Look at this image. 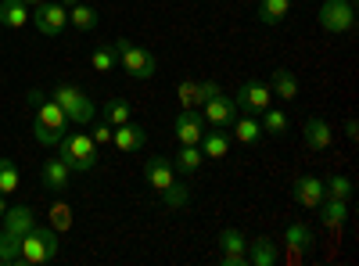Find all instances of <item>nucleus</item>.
<instances>
[{
    "label": "nucleus",
    "mask_w": 359,
    "mask_h": 266,
    "mask_svg": "<svg viewBox=\"0 0 359 266\" xmlns=\"http://www.w3.org/2000/svg\"><path fill=\"white\" fill-rule=\"evenodd\" d=\"M33 227H36V213L29 209V205H15V209H8L0 216V230L11 234V238H25Z\"/></svg>",
    "instance_id": "16"
},
{
    "label": "nucleus",
    "mask_w": 359,
    "mask_h": 266,
    "mask_svg": "<svg viewBox=\"0 0 359 266\" xmlns=\"http://www.w3.org/2000/svg\"><path fill=\"white\" fill-rule=\"evenodd\" d=\"M22 187V176H18V166L11 159L0 155V194H15Z\"/></svg>",
    "instance_id": "32"
},
{
    "label": "nucleus",
    "mask_w": 359,
    "mask_h": 266,
    "mask_svg": "<svg viewBox=\"0 0 359 266\" xmlns=\"http://www.w3.org/2000/svg\"><path fill=\"white\" fill-rule=\"evenodd\" d=\"M201 119H205V126H212V130H226V126L237 119V105H233V98H226V94L208 98Z\"/></svg>",
    "instance_id": "12"
},
{
    "label": "nucleus",
    "mask_w": 359,
    "mask_h": 266,
    "mask_svg": "<svg viewBox=\"0 0 359 266\" xmlns=\"http://www.w3.org/2000/svg\"><path fill=\"white\" fill-rule=\"evenodd\" d=\"M18 241H22V238H11V234H4V230H0V262H4V266H15Z\"/></svg>",
    "instance_id": "36"
},
{
    "label": "nucleus",
    "mask_w": 359,
    "mask_h": 266,
    "mask_svg": "<svg viewBox=\"0 0 359 266\" xmlns=\"http://www.w3.org/2000/svg\"><path fill=\"white\" fill-rule=\"evenodd\" d=\"M291 194L302 209L316 213V205L323 201V180H316V176H298V180L291 184Z\"/></svg>",
    "instance_id": "19"
},
{
    "label": "nucleus",
    "mask_w": 359,
    "mask_h": 266,
    "mask_svg": "<svg viewBox=\"0 0 359 266\" xmlns=\"http://www.w3.org/2000/svg\"><path fill=\"white\" fill-rule=\"evenodd\" d=\"M345 137H348V140H355V137H359V123H355V119H348V123H345Z\"/></svg>",
    "instance_id": "38"
},
{
    "label": "nucleus",
    "mask_w": 359,
    "mask_h": 266,
    "mask_svg": "<svg viewBox=\"0 0 359 266\" xmlns=\"http://www.w3.org/2000/svg\"><path fill=\"white\" fill-rule=\"evenodd\" d=\"M50 98L57 101V108L69 115V123H72V126H90V123H94V101H90V98L79 91V86H72V83H57L54 91H50Z\"/></svg>",
    "instance_id": "5"
},
{
    "label": "nucleus",
    "mask_w": 359,
    "mask_h": 266,
    "mask_svg": "<svg viewBox=\"0 0 359 266\" xmlns=\"http://www.w3.org/2000/svg\"><path fill=\"white\" fill-rule=\"evenodd\" d=\"M90 140H94L97 147H108V144H111V126H108V123L94 126V133H90Z\"/></svg>",
    "instance_id": "37"
},
{
    "label": "nucleus",
    "mask_w": 359,
    "mask_h": 266,
    "mask_svg": "<svg viewBox=\"0 0 359 266\" xmlns=\"http://www.w3.org/2000/svg\"><path fill=\"white\" fill-rule=\"evenodd\" d=\"M90 69H94V72H111V69H118L115 44H97L94 51H90Z\"/></svg>",
    "instance_id": "27"
},
{
    "label": "nucleus",
    "mask_w": 359,
    "mask_h": 266,
    "mask_svg": "<svg viewBox=\"0 0 359 266\" xmlns=\"http://www.w3.org/2000/svg\"><path fill=\"white\" fill-rule=\"evenodd\" d=\"M111 144L118 147V152H126V155H133V152H140V147L147 144V133H144V126L140 123H123V126H111Z\"/></svg>",
    "instance_id": "18"
},
{
    "label": "nucleus",
    "mask_w": 359,
    "mask_h": 266,
    "mask_svg": "<svg viewBox=\"0 0 359 266\" xmlns=\"http://www.w3.org/2000/svg\"><path fill=\"white\" fill-rule=\"evenodd\" d=\"M205 119L198 112H184L180 108V115H176V123H172V133H176V140L180 144H201V137H205Z\"/></svg>",
    "instance_id": "17"
},
{
    "label": "nucleus",
    "mask_w": 359,
    "mask_h": 266,
    "mask_svg": "<svg viewBox=\"0 0 359 266\" xmlns=\"http://www.w3.org/2000/svg\"><path fill=\"white\" fill-rule=\"evenodd\" d=\"M29 18H33L29 4H22V0H0V25H8V29H25Z\"/></svg>",
    "instance_id": "24"
},
{
    "label": "nucleus",
    "mask_w": 359,
    "mask_h": 266,
    "mask_svg": "<svg viewBox=\"0 0 359 266\" xmlns=\"http://www.w3.org/2000/svg\"><path fill=\"white\" fill-rule=\"evenodd\" d=\"M29 22H33L36 33H43V36H62V29L69 25V8L62 0H43Z\"/></svg>",
    "instance_id": "7"
},
{
    "label": "nucleus",
    "mask_w": 359,
    "mask_h": 266,
    "mask_svg": "<svg viewBox=\"0 0 359 266\" xmlns=\"http://www.w3.org/2000/svg\"><path fill=\"white\" fill-rule=\"evenodd\" d=\"M269 101H273V94H269V83H259V79L245 83L241 91H237V98H233V105H237V108H245L248 115L266 112V108H269Z\"/></svg>",
    "instance_id": "11"
},
{
    "label": "nucleus",
    "mask_w": 359,
    "mask_h": 266,
    "mask_svg": "<svg viewBox=\"0 0 359 266\" xmlns=\"http://www.w3.org/2000/svg\"><path fill=\"white\" fill-rule=\"evenodd\" d=\"M29 105L36 108V126H33V137L43 144V147H54L57 140H62L69 133V115L57 108L54 98H43L40 91H29Z\"/></svg>",
    "instance_id": "1"
},
{
    "label": "nucleus",
    "mask_w": 359,
    "mask_h": 266,
    "mask_svg": "<svg viewBox=\"0 0 359 266\" xmlns=\"http://www.w3.org/2000/svg\"><path fill=\"white\" fill-rule=\"evenodd\" d=\"M144 180L162 194L169 184H176V166H172L165 155H151V159L144 162Z\"/></svg>",
    "instance_id": "15"
},
{
    "label": "nucleus",
    "mask_w": 359,
    "mask_h": 266,
    "mask_svg": "<svg viewBox=\"0 0 359 266\" xmlns=\"http://www.w3.org/2000/svg\"><path fill=\"white\" fill-rule=\"evenodd\" d=\"M291 11V0H259V22L262 25H277Z\"/></svg>",
    "instance_id": "28"
},
{
    "label": "nucleus",
    "mask_w": 359,
    "mask_h": 266,
    "mask_svg": "<svg viewBox=\"0 0 359 266\" xmlns=\"http://www.w3.org/2000/svg\"><path fill=\"white\" fill-rule=\"evenodd\" d=\"M269 94L280 98V101H294L298 98V79L291 69H273L269 72Z\"/></svg>",
    "instance_id": "22"
},
{
    "label": "nucleus",
    "mask_w": 359,
    "mask_h": 266,
    "mask_svg": "<svg viewBox=\"0 0 359 266\" xmlns=\"http://www.w3.org/2000/svg\"><path fill=\"white\" fill-rule=\"evenodd\" d=\"M8 213V194H0V216Z\"/></svg>",
    "instance_id": "39"
},
{
    "label": "nucleus",
    "mask_w": 359,
    "mask_h": 266,
    "mask_svg": "<svg viewBox=\"0 0 359 266\" xmlns=\"http://www.w3.org/2000/svg\"><path fill=\"white\" fill-rule=\"evenodd\" d=\"M352 187H355V184L348 180V176H338V173L331 176V180H323V194H331V198H345V201H348Z\"/></svg>",
    "instance_id": "35"
},
{
    "label": "nucleus",
    "mask_w": 359,
    "mask_h": 266,
    "mask_svg": "<svg viewBox=\"0 0 359 266\" xmlns=\"http://www.w3.org/2000/svg\"><path fill=\"white\" fill-rule=\"evenodd\" d=\"M230 130H233V137H237V140H241V144H248V147H255V144L266 137L255 115H245V119H233V123H230Z\"/></svg>",
    "instance_id": "26"
},
{
    "label": "nucleus",
    "mask_w": 359,
    "mask_h": 266,
    "mask_svg": "<svg viewBox=\"0 0 359 266\" xmlns=\"http://www.w3.org/2000/svg\"><path fill=\"white\" fill-rule=\"evenodd\" d=\"M280 245H284V252H280L284 262H302L309 255V248H313V230L306 223H287Z\"/></svg>",
    "instance_id": "8"
},
{
    "label": "nucleus",
    "mask_w": 359,
    "mask_h": 266,
    "mask_svg": "<svg viewBox=\"0 0 359 266\" xmlns=\"http://www.w3.org/2000/svg\"><path fill=\"white\" fill-rule=\"evenodd\" d=\"M97 8H90V4H76V8H69V22H72V29L76 33H90V29H97Z\"/></svg>",
    "instance_id": "29"
},
{
    "label": "nucleus",
    "mask_w": 359,
    "mask_h": 266,
    "mask_svg": "<svg viewBox=\"0 0 359 266\" xmlns=\"http://www.w3.org/2000/svg\"><path fill=\"white\" fill-rule=\"evenodd\" d=\"M47 227L57 230V234H65V230L72 227V209H69L65 201H54V205H50V223H47Z\"/></svg>",
    "instance_id": "33"
},
{
    "label": "nucleus",
    "mask_w": 359,
    "mask_h": 266,
    "mask_svg": "<svg viewBox=\"0 0 359 266\" xmlns=\"http://www.w3.org/2000/svg\"><path fill=\"white\" fill-rule=\"evenodd\" d=\"M198 147H201L205 159H226L230 155V137H226V130H212V126H208Z\"/></svg>",
    "instance_id": "25"
},
{
    "label": "nucleus",
    "mask_w": 359,
    "mask_h": 266,
    "mask_svg": "<svg viewBox=\"0 0 359 266\" xmlns=\"http://www.w3.org/2000/svg\"><path fill=\"white\" fill-rule=\"evenodd\" d=\"M248 262H252V266H277V262H280V245L269 241V238L248 241Z\"/></svg>",
    "instance_id": "21"
},
{
    "label": "nucleus",
    "mask_w": 359,
    "mask_h": 266,
    "mask_svg": "<svg viewBox=\"0 0 359 266\" xmlns=\"http://www.w3.org/2000/svg\"><path fill=\"white\" fill-rule=\"evenodd\" d=\"M216 94H223V86L212 83V79H201V83L180 79V86H176V98H180V108L184 112H194L198 105H205L208 98H216Z\"/></svg>",
    "instance_id": "9"
},
{
    "label": "nucleus",
    "mask_w": 359,
    "mask_h": 266,
    "mask_svg": "<svg viewBox=\"0 0 359 266\" xmlns=\"http://www.w3.org/2000/svg\"><path fill=\"white\" fill-rule=\"evenodd\" d=\"M316 22L323 33L331 36H345L355 29V0H323L320 11H316Z\"/></svg>",
    "instance_id": "6"
},
{
    "label": "nucleus",
    "mask_w": 359,
    "mask_h": 266,
    "mask_svg": "<svg viewBox=\"0 0 359 266\" xmlns=\"http://www.w3.org/2000/svg\"><path fill=\"white\" fill-rule=\"evenodd\" d=\"M172 166H176V173H184V176L201 173V166H205L201 147H198V144H180V152L172 155Z\"/></svg>",
    "instance_id": "23"
},
{
    "label": "nucleus",
    "mask_w": 359,
    "mask_h": 266,
    "mask_svg": "<svg viewBox=\"0 0 359 266\" xmlns=\"http://www.w3.org/2000/svg\"><path fill=\"white\" fill-rule=\"evenodd\" d=\"M262 119H259V126H262V133H273V137H284L287 133V115L280 112V108H273L269 105L266 112H259Z\"/></svg>",
    "instance_id": "31"
},
{
    "label": "nucleus",
    "mask_w": 359,
    "mask_h": 266,
    "mask_svg": "<svg viewBox=\"0 0 359 266\" xmlns=\"http://www.w3.org/2000/svg\"><path fill=\"white\" fill-rule=\"evenodd\" d=\"M130 119H133L130 101H123V98H108V101H104V123H108V126H123V123H130Z\"/></svg>",
    "instance_id": "30"
},
{
    "label": "nucleus",
    "mask_w": 359,
    "mask_h": 266,
    "mask_svg": "<svg viewBox=\"0 0 359 266\" xmlns=\"http://www.w3.org/2000/svg\"><path fill=\"white\" fill-rule=\"evenodd\" d=\"M54 147H57V155H62V159L69 162V169H72V173H90V169L97 166V152H101V147H97L94 140H90V133H83V130L65 133Z\"/></svg>",
    "instance_id": "3"
},
{
    "label": "nucleus",
    "mask_w": 359,
    "mask_h": 266,
    "mask_svg": "<svg viewBox=\"0 0 359 266\" xmlns=\"http://www.w3.org/2000/svg\"><path fill=\"white\" fill-rule=\"evenodd\" d=\"M57 248H62V241H57V230L36 223V227L18 241L15 266H43V262H50V259L57 255Z\"/></svg>",
    "instance_id": "2"
},
{
    "label": "nucleus",
    "mask_w": 359,
    "mask_h": 266,
    "mask_svg": "<svg viewBox=\"0 0 359 266\" xmlns=\"http://www.w3.org/2000/svg\"><path fill=\"white\" fill-rule=\"evenodd\" d=\"M115 44V54H118V69H126V76H133V79H151L155 72H158V58L147 51V47H137L133 40H126V36H118V40H111Z\"/></svg>",
    "instance_id": "4"
},
{
    "label": "nucleus",
    "mask_w": 359,
    "mask_h": 266,
    "mask_svg": "<svg viewBox=\"0 0 359 266\" xmlns=\"http://www.w3.org/2000/svg\"><path fill=\"white\" fill-rule=\"evenodd\" d=\"M302 144L309 147V152H327V147L334 144V126L320 119V115H313V119H306L302 126Z\"/></svg>",
    "instance_id": "14"
},
{
    "label": "nucleus",
    "mask_w": 359,
    "mask_h": 266,
    "mask_svg": "<svg viewBox=\"0 0 359 266\" xmlns=\"http://www.w3.org/2000/svg\"><path fill=\"white\" fill-rule=\"evenodd\" d=\"M316 213H320V223H323V227L338 230V227H345V223H348V201H345V198H331V194H323V201L316 205Z\"/></svg>",
    "instance_id": "20"
},
{
    "label": "nucleus",
    "mask_w": 359,
    "mask_h": 266,
    "mask_svg": "<svg viewBox=\"0 0 359 266\" xmlns=\"http://www.w3.org/2000/svg\"><path fill=\"white\" fill-rule=\"evenodd\" d=\"M62 4H65V8H76V4H83V0H62Z\"/></svg>",
    "instance_id": "41"
},
{
    "label": "nucleus",
    "mask_w": 359,
    "mask_h": 266,
    "mask_svg": "<svg viewBox=\"0 0 359 266\" xmlns=\"http://www.w3.org/2000/svg\"><path fill=\"white\" fill-rule=\"evenodd\" d=\"M162 198H165V209H169V213H180V209L187 205V187L176 180V184H169V187L162 191Z\"/></svg>",
    "instance_id": "34"
},
{
    "label": "nucleus",
    "mask_w": 359,
    "mask_h": 266,
    "mask_svg": "<svg viewBox=\"0 0 359 266\" xmlns=\"http://www.w3.org/2000/svg\"><path fill=\"white\" fill-rule=\"evenodd\" d=\"M22 4H29V8H40V4H43V0H22Z\"/></svg>",
    "instance_id": "40"
},
{
    "label": "nucleus",
    "mask_w": 359,
    "mask_h": 266,
    "mask_svg": "<svg viewBox=\"0 0 359 266\" xmlns=\"http://www.w3.org/2000/svg\"><path fill=\"white\" fill-rule=\"evenodd\" d=\"M219 245H223V266H248V238L241 230L226 227L219 234Z\"/></svg>",
    "instance_id": "13"
},
{
    "label": "nucleus",
    "mask_w": 359,
    "mask_h": 266,
    "mask_svg": "<svg viewBox=\"0 0 359 266\" xmlns=\"http://www.w3.org/2000/svg\"><path fill=\"white\" fill-rule=\"evenodd\" d=\"M40 184H43L47 194H62V191L72 184V169H69V162H65L62 155L47 159L43 169H40Z\"/></svg>",
    "instance_id": "10"
}]
</instances>
